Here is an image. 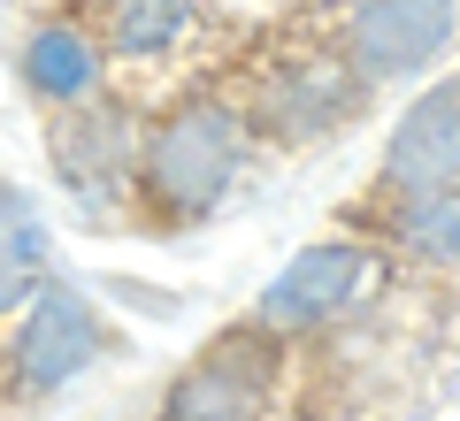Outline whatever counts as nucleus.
I'll list each match as a JSON object with an SVG mask.
<instances>
[{"label":"nucleus","instance_id":"39448f33","mask_svg":"<svg viewBox=\"0 0 460 421\" xmlns=\"http://www.w3.org/2000/svg\"><path fill=\"white\" fill-rule=\"evenodd\" d=\"M323 39L368 92L407 84L460 54V0H338Z\"/></svg>","mask_w":460,"mask_h":421},{"label":"nucleus","instance_id":"9d476101","mask_svg":"<svg viewBox=\"0 0 460 421\" xmlns=\"http://www.w3.org/2000/svg\"><path fill=\"white\" fill-rule=\"evenodd\" d=\"M361 238H376L392 260L429 276H460V184L453 192H429V199H399V207H376L368 199L361 215Z\"/></svg>","mask_w":460,"mask_h":421},{"label":"nucleus","instance_id":"0eeeda50","mask_svg":"<svg viewBox=\"0 0 460 421\" xmlns=\"http://www.w3.org/2000/svg\"><path fill=\"white\" fill-rule=\"evenodd\" d=\"M138 138H146V108L131 100H84L69 115H47V162H54V184H62L77 207H115L131 215V177H138Z\"/></svg>","mask_w":460,"mask_h":421},{"label":"nucleus","instance_id":"f257e3e1","mask_svg":"<svg viewBox=\"0 0 460 421\" xmlns=\"http://www.w3.org/2000/svg\"><path fill=\"white\" fill-rule=\"evenodd\" d=\"M246 162H253V130L223 84H192V92L162 100L146 115V138H138L131 223L154 230V238L199 230L246 184Z\"/></svg>","mask_w":460,"mask_h":421},{"label":"nucleus","instance_id":"ddd939ff","mask_svg":"<svg viewBox=\"0 0 460 421\" xmlns=\"http://www.w3.org/2000/svg\"><path fill=\"white\" fill-rule=\"evenodd\" d=\"M123 0H62V16H84V23H108Z\"/></svg>","mask_w":460,"mask_h":421},{"label":"nucleus","instance_id":"f03ea898","mask_svg":"<svg viewBox=\"0 0 460 421\" xmlns=\"http://www.w3.org/2000/svg\"><path fill=\"white\" fill-rule=\"evenodd\" d=\"M223 92L238 100L253 146H269V153L323 146L330 130H345L353 115L368 108V84L338 62V47H330L323 31H314V39H284V47L253 54Z\"/></svg>","mask_w":460,"mask_h":421},{"label":"nucleus","instance_id":"7ed1b4c3","mask_svg":"<svg viewBox=\"0 0 460 421\" xmlns=\"http://www.w3.org/2000/svg\"><path fill=\"white\" fill-rule=\"evenodd\" d=\"M115 353V329L77 284H47L0 338V421L47 414Z\"/></svg>","mask_w":460,"mask_h":421},{"label":"nucleus","instance_id":"6e6552de","mask_svg":"<svg viewBox=\"0 0 460 421\" xmlns=\"http://www.w3.org/2000/svg\"><path fill=\"white\" fill-rule=\"evenodd\" d=\"M453 184H460V69H438L399 108V123L384 138L376 177H368L361 199L399 207V199H429V192H453Z\"/></svg>","mask_w":460,"mask_h":421},{"label":"nucleus","instance_id":"423d86ee","mask_svg":"<svg viewBox=\"0 0 460 421\" xmlns=\"http://www.w3.org/2000/svg\"><path fill=\"white\" fill-rule=\"evenodd\" d=\"M384 260L392 253H384L376 238H361V230H338V238L299 245V253L269 276V292L253 299V322H261L269 338H284V345L323 338L330 322H345V314L361 307V292L376 284Z\"/></svg>","mask_w":460,"mask_h":421},{"label":"nucleus","instance_id":"f8f14e48","mask_svg":"<svg viewBox=\"0 0 460 421\" xmlns=\"http://www.w3.org/2000/svg\"><path fill=\"white\" fill-rule=\"evenodd\" d=\"M192 23H199V0H123L100 23V47H108V62L146 69V62H169L192 39Z\"/></svg>","mask_w":460,"mask_h":421},{"label":"nucleus","instance_id":"1a4fd4ad","mask_svg":"<svg viewBox=\"0 0 460 421\" xmlns=\"http://www.w3.org/2000/svg\"><path fill=\"white\" fill-rule=\"evenodd\" d=\"M108 47H100V23H84V16H31L16 31V84L39 100L47 115H69V108H84V100H100L108 92Z\"/></svg>","mask_w":460,"mask_h":421},{"label":"nucleus","instance_id":"20e7f679","mask_svg":"<svg viewBox=\"0 0 460 421\" xmlns=\"http://www.w3.org/2000/svg\"><path fill=\"white\" fill-rule=\"evenodd\" d=\"M284 383H292V345L238 314L162 383L154 421H277Z\"/></svg>","mask_w":460,"mask_h":421},{"label":"nucleus","instance_id":"9b49d317","mask_svg":"<svg viewBox=\"0 0 460 421\" xmlns=\"http://www.w3.org/2000/svg\"><path fill=\"white\" fill-rule=\"evenodd\" d=\"M47 260H54V245H47L39 207H31L8 177H0V338H8V322H16V314L54 284Z\"/></svg>","mask_w":460,"mask_h":421}]
</instances>
